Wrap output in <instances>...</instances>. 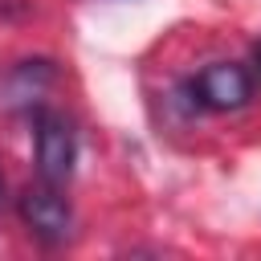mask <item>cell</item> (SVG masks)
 I'll return each instance as SVG.
<instances>
[{"instance_id": "7a4b0ae2", "label": "cell", "mask_w": 261, "mask_h": 261, "mask_svg": "<svg viewBox=\"0 0 261 261\" xmlns=\"http://www.w3.org/2000/svg\"><path fill=\"white\" fill-rule=\"evenodd\" d=\"M192 94L200 106L208 110H241L249 98H253V77L245 65L237 61H212L196 73L192 82Z\"/></svg>"}, {"instance_id": "5b68a950", "label": "cell", "mask_w": 261, "mask_h": 261, "mask_svg": "<svg viewBox=\"0 0 261 261\" xmlns=\"http://www.w3.org/2000/svg\"><path fill=\"white\" fill-rule=\"evenodd\" d=\"M0 192H4V175H0Z\"/></svg>"}, {"instance_id": "6da1fadb", "label": "cell", "mask_w": 261, "mask_h": 261, "mask_svg": "<svg viewBox=\"0 0 261 261\" xmlns=\"http://www.w3.org/2000/svg\"><path fill=\"white\" fill-rule=\"evenodd\" d=\"M73 159H77V135H73L69 118L57 114V110H41L37 114V167H41V179L65 184L69 171H73Z\"/></svg>"}, {"instance_id": "3957f363", "label": "cell", "mask_w": 261, "mask_h": 261, "mask_svg": "<svg viewBox=\"0 0 261 261\" xmlns=\"http://www.w3.org/2000/svg\"><path fill=\"white\" fill-rule=\"evenodd\" d=\"M20 216L41 241H65L73 232V208L57 192V184H49V179L20 196Z\"/></svg>"}, {"instance_id": "277c9868", "label": "cell", "mask_w": 261, "mask_h": 261, "mask_svg": "<svg viewBox=\"0 0 261 261\" xmlns=\"http://www.w3.org/2000/svg\"><path fill=\"white\" fill-rule=\"evenodd\" d=\"M257 65H261V41H257Z\"/></svg>"}]
</instances>
